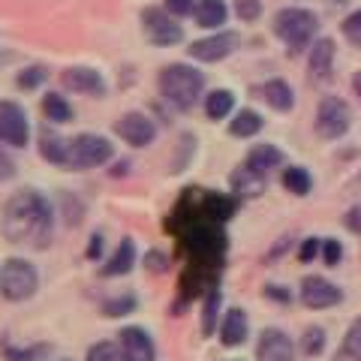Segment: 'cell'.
I'll return each mask as SVG.
<instances>
[{
  "mask_svg": "<svg viewBox=\"0 0 361 361\" xmlns=\"http://www.w3.org/2000/svg\"><path fill=\"white\" fill-rule=\"evenodd\" d=\"M0 229L9 244L30 247V250H45L54 235V208L37 190H18L4 205Z\"/></svg>",
  "mask_w": 361,
  "mask_h": 361,
  "instance_id": "obj_1",
  "label": "cell"
},
{
  "mask_svg": "<svg viewBox=\"0 0 361 361\" xmlns=\"http://www.w3.org/2000/svg\"><path fill=\"white\" fill-rule=\"evenodd\" d=\"M157 87H160V97L172 109L190 111L199 103V97L205 94V73H199L190 63H169L157 75Z\"/></svg>",
  "mask_w": 361,
  "mask_h": 361,
  "instance_id": "obj_2",
  "label": "cell"
},
{
  "mask_svg": "<svg viewBox=\"0 0 361 361\" xmlns=\"http://www.w3.org/2000/svg\"><path fill=\"white\" fill-rule=\"evenodd\" d=\"M274 37L286 45L292 54H301L304 49L319 39V16L307 6H283L280 13L274 16Z\"/></svg>",
  "mask_w": 361,
  "mask_h": 361,
  "instance_id": "obj_3",
  "label": "cell"
},
{
  "mask_svg": "<svg viewBox=\"0 0 361 361\" xmlns=\"http://www.w3.org/2000/svg\"><path fill=\"white\" fill-rule=\"evenodd\" d=\"M313 130L322 142H341L343 135L353 130V109L343 97H322L316 103V115H313Z\"/></svg>",
  "mask_w": 361,
  "mask_h": 361,
  "instance_id": "obj_4",
  "label": "cell"
},
{
  "mask_svg": "<svg viewBox=\"0 0 361 361\" xmlns=\"http://www.w3.org/2000/svg\"><path fill=\"white\" fill-rule=\"evenodd\" d=\"M39 289V274L37 268H33V262H27V259L21 256H9L4 265H0V295H4L6 301H27L33 298V292Z\"/></svg>",
  "mask_w": 361,
  "mask_h": 361,
  "instance_id": "obj_5",
  "label": "cell"
},
{
  "mask_svg": "<svg viewBox=\"0 0 361 361\" xmlns=\"http://www.w3.org/2000/svg\"><path fill=\"white\" fill-rule=\"evenodd\" d=\"M115 157V145L106 135L82 133L70 139V157H66V169H97Z\"/></svg>",
  "mask_w": 361,
  "mask_h": 361,
  "instance_id": "obj_6",
  "label": "cell"
},
{
  "mask_svg": "<svg viewBox=\"0 0 361 361\" xmlns=\"http://www.w3.org/2000/svg\"><path fill=\"white\" fill-rule=\"evenodd\" d=\"M298 301L307 310H331L343 304V289L322 274H307L298 286Z\"/></svg>",
  "mask_w": 361,
  "mask_h": 361,
  "instance_id": "obj_7",
  "label": "cell"
},
{
  "mask_svg": "<svg viewBox=\"0 0 361 361\" xmlns=\"http://www.w3.org/2000/svg\"><path fill=\"white\" fill-rule=\"evenodd\" d=\"M142 27L148 33V39L154 45H160V49H169V45H178L184 39V27L178 25L169 9H160V6L142 9Z\"/></svg>",
  "mask_w": 361,
  "mask_h": 361,
  "instance_id": "obj_8",
  "label": "cell"
},
{
  "mask_svg": "<svg viewBox=\"0 0 361 361\" xmlns=\"http://www.w3.org/2000/svg\"><path fill=\"white\" fill-rule=\"evenodd\" d=\"M238 45H241V37L235 30H217V33H211V37H205V39L190 42L187 54L193 61H199V63H220V61L229 58V54H235Z\"/></svg>",
  "mask_w": 361,
  "mask_h": 361,
  "instance_id": "obj_9",
  "label": "cell"
},
{
  "mask_svg": "<svg viewBox=\"0 0 361 361\" xmlns=\"http://www.w3.org/2000/svg\"><path fill=\"white\" fill-rule=\"evenodd\" d=\"M0 142L9 148H27L30 142L27 111L13 99H0Z\"/></svg>",
  "mask_w": 361,
  "mask_h": 361,
  "instance_id": "obj_10",
  "label": "cell"
},
{
  "mask_svg": "<svg viewBox=\"0 0 361 361\" xmlns=\"http://www.w3.org/2000/svg\"><path fill=\"white\" fill-rule=\"evenodd\" d=\"M115 133L121 135V142L133 145V148H148L157 139V123L145 111H127L115 121Z\"/></svg>",
  "mask_w": 361,
  "mask_h": 361,
  "instance_id": "obj_11",
  "label": "cell"
},
{
  "mask_svg": "<svg viewBox=\"0 0 361 361\" xmlns=\"http://www.w3.org/2000/svg\"><path fill=\"white\" fill-rule=\"evenodd\" d=\"M298 346L283 329H262L256 341V361H295Z\"/></svg>",
  "mask_w": 361,
  "mask_h": 361,
  "instance_id": "obj_12",
  "label": "cell"
},
{
  "mask_svg": "<svg viewBox=\"0 0 361 361\" xmlns=\"http://www.w3.org/2000/svg\"><path fill=\"white\" fill-rule=\"evenodd\" d=\"M121 361H157V346L142 325H127L118 334Z\"/></svg>",
  "mask_w": 361,
  "mask_h": 361,
  "instance_id": "obj_13",
  "label": "cell"
},
{
  "mask_svg": "<svg viewBox=\"0 0 361 361\" xmlns=\"http://www.w3.org/2000/svg\"><path fill=\"white\" fill-rule=\"evenodd\" d=\"M220 343L226 349H238L247 343V337H250V316H247L244 307H229L223 310V319H220Z\"/></svg>",
  "mask_w": 361,
  "mask_h": 361,
  "instance_id": "obj_14",
  "label": "cell"
},
{
  "mask_svg": "<svg viewBox=\"0 0 361 361\" xmlns=\"http://www.w3.org/2000/svg\"><path fill=\"white\" fill-rule=\"evenodd\" d=\"M286 163V154L277 148V145L271 142H262V145H253L250 151H247V160H244V169L247 172H253L259 178H268L274 169H280Z\"/></svg>",
  "mask_w": 361,
  "mask_h": 361,
  "instance_id": "obj_15",
  "label": "cell"
},
{
  "mask_svg": "<svg viewBox=\"0 0 361 361\" xmlns=\"http://www.w3.org/2000/svg\"><path fill=\"white\" fill-rule=\"evenodd\" d=\"M63 87H70L73 94L103 97L106 94V78L99 70H90V66H70V70L63 73Z\"/></svg>",
  "mask_w": 361,
  "mask_h": 361,
  "instance_id": "obj_16",
  "label": "cell"
},
{
  "mask_svg": "<svg viewBox=\"0 0 361 361\" xmlns=\"http://www.w3.org/2000/svg\"><path fill=\"white\" fill-rule=\"evenodd\" d=\"M310 58H307V70L313 82H325L334 70V58H337V42L331 37H319L310 45Z\"/></svg>",
  "mask_w": 361,
  "mask_h": 361,
  "instance_id": "obj_17",
  "label": "cell"
},
{
  "mask_svg": "<svg viewBox=\"0 0 361 361\" xmlns=\"http://www.w3.org/2000/svg\"><path fill=\"white\" fill-rule=\"evenodd\" d=\"M262 99L274 111H280V115H286V111L295 109V90H292V85L286 78H268L262 85Z\"/></svg>",
  "mask_w": 361,
  "mask_h": 361,
  "instance_id": "obj_18",
  "label": "cell"
},
{
  "mask_svg": "<svg viewBox=\"0 0 361 361\" xmlns=\"http://www.w3.org/2000/svg\"><path fill=\"white\" fill-rule=\"evenodd\" d=\"M220 319H223V292H220V283H217L202 295V334L205 337L217 334Z\"/></svg>",
  "mask_w": 361,
  "mask_h": 361,
  "instance_id": "obj_19",
  "label": "cell"
},
{
  "mask_svg": "<svg viewBox=\"0 0 361 361\" xmlns=\"http://www.w3.org/2000/svg\"><path fill=\"white\" fill-rule=\"evenodd\" d=\"M135 259H139V250H135V241L133 238H123L118 244V250L109 256V262L103 265V277H121V274H130Z\"/></svg>",
  "mask_w": 361,
  "mask_h": 361,
  "instance_id": "obj_20",
  "label": "cell"
},
{
  "mask_svg": "<svg viewBox=\"0 0 361 361\" xmlns=\"http://www.w3.org/2000/svg\"><path fill=\"white\" fill-rule=\"evenodd\" d=\"M193 16H196V25L199 27L220 30L226 25V18H229V6H226V0H199Z\"/></svg>",
  "mask_w": 361,
  "mask_h": 361,
  "instance_id": "obj_21",
  "label": "cell"
},
{
  "mask_svg": "<svg viewBox=\"0 0 361 361\" xmlns=\"http://www.w3.org/2000/svg\"><path fill=\"white\" fill-rule=\"evenodd\" d=\"M262 127H265V118L256 109H238L229 121V135H235V139H253V135L262 133Z\"/></svg>",
  "mask_w": 361,
  "mask_h": 361,
  "instance_id": "obj_22",
  "label": "cell"
},
{
  "mask_svg": "<svg viewBox=\"0 0 361 361\" xmlns=\"http://www.w3.org/2000/svg\"><path fill=\"white\" fill-rule=\"evenodd\" d=\"M280 184H283L286 193L298 196V199L313 193V175L307 166H286L283 172H280Z\"/></svg>",
  "mask_w": 361,
  "mask_h": 361,
  "instance_id": "obj_23",
  "label": "cell"
},
{
  "mask_svg": "<svg viewBox=\"0 0 361 361\" xmlns=\"http://www.w3.org/2000/svg\"><path fill=\"white\" fill-rule=\"evenodd\" d=\"M39 154H42L45 163L66 166V157H70V139H61L58 133L42 130V135H39Z\"/></svg>",
  "mask_w": 361,
  "mask_h": 361,
  "instance_id": "obj_24",
  "label": "cell"
},
{
  "mask_svg": "<svg viewBox=\"0 0 361 361\" xmlns=\"http://www.w3.org/2000/svg\"><path fill=\"white\" fill-rule=\"evenodd\" d=\"M205 115H208V121H223V118L235 115V94L229 87H217L205 97Z\"/></svg>",
  "mask_w": 361,
  "mask_h": 361,
  "instance_id": "obj_25",
  "label": "cell"
},
{
  "mask_svg": "<svg viewBox=\"0 0 361 361\" xmlns=\"http://www.w3.org/2000/svg\"><path fill=\"white\" fill-rule=\"evenodd\" d=\"M334 361H361V313L349 322L343 341L334 353Z\"/></svg>",
  "mask_w": 361,
  "mask_h": 361,
  "instance_id": "obj_26",
  "label": "cell"
},
{
  "mask_svg": "<svg viewBox=\"0 0 361 361\" xmlns=\"http://www.w3.org/2000/svg\"><path fill=\"white\" fill-rule=\"evenodd\" d=\"M325 343H329V331L322 329V325H307V329L301 331V341H298V349L307 358H316L325 353Z\"/></svg>",
  "mask_w": 361,
  "mask_h": 361,
  "instance_id": "obj_27",
  "label": "cell"
},
{
  "mask_svg": "<svg viewBox=\"0 0 361 361\" xmlns=\"http://www.w3.org/2000/svg\"><path fill=\"white\" fill-rule=\"evenodd\" d=\"M265 190V178H259V175H253V172H247V169L241 166L238 172L232 175V193L235 196H259Z\"/></svg>",
  "mask_w": 361,
  "mask_h": 361,
  "instance_id": "obj_28",
  "label": "cell"
},
{
  "mask_svg": "<svg viewBox=\"0 0 361 361\" xmlns=\"http://www.w3.org/2000/svg\"><path fill=\"white\" fill-rule=\"evenodd\" d=\"M42 115L51 123H66V121H73V106L66 103V97H61V94H45L42 97Z\"/></svg>",
  "mask_w": 361,
  "mask_h": 361,
  "instance_id": "obj_29",
  "label": "cell"
},
{
  "mask_svg": "<svg viewBox=\"0 0 361 361\" xmlns=\"http://www.w3.org/2000/svg\"><path fill=\"white\" fill-rule=\"evenodd\" d=\"M135 307H139V298H135L133 292H123V295L103 301V316H109V319H121V316L135 313Z\"/></svg>",
  "mask_w": 361,
  "mask_h": 361,
  "instance_id": "obj_30",
  "label": "cell"
},
{
  "mask_svg": "<svg viewBox=\"0 0 361 361\" xmlns=\"http://www.w3.org/2000/svg\"><path fill=\"white\" fill-rule=\"evenodd\" d=\"M51 353L49 343H37V346H4L6 361H42Z\"/></svg>",
  "mask_w": 361,
  "mask_h": 361,
  "instance_id": "obj_31",
  "label": "cell"
},
{
  "mask_svg": "<svg viewBox=\"0 0 361 361\" xmlns=\"http://www.w3.org/2000/svg\"><path fill=\"white\" fill-rule=\"evenodd\" d=\"M45 78H49V70H45V66H27V70H21L16 75V85L21 90H37L39 85H45Z\"/></svg>",
  "mask_w": 361,
  "mask_h": 361,
  "instance_id": "obj_32",
  "label": "cell"
},
{
  "mask_svg": "<svg viewBox=\"0 0 361 361\" xmlns=\"http://www.w3.org/2000/svg\"><path fill=\"white\" fill-rule=\"evenodd\" d=\"M85 361H121V346L111 341H99L94 346H87Z\"/></svg>",
  "mask_w": 361,
  "mask_h": 361,
  "instance_id": "obj_33",
  "label": "cell"
},
{
  "mask_svg": "<svg viewBox=\"0 0 361 361\" xmlns=\"http://www.w3.org/2000/svg\"><path fill=\"white\" fill-rule=\"evenodd\" d=\"M341 33H343V39H346L349 45L361 49V6L355 9V13H349V16L341 21Z\"/></svg>",
  "mask_w": 361,
  "mask_h": 361,
  "instance_id": "obj_34",
  "label": "cell"
},
{
  "mask_svg": "<svg viewBox=\"0 0 361 361\" xmlns=\"http://www.w3.org/2000/svg\"><path fill=\"white\" fill-rule=\"evenodd\" d=\"M319 259L329 268H337L343 262V244H341V238H322V253H319Z\"/></svg>",
  "mask_w": 361,
  "mask_h": 361,
  "instance_id": "obj_35",
  "label": "cell"
},
{
  "mask_svg": "<svg viewBox=\"0 0 361 361\" xmlns=\"http://www.w3.org/2000/svg\"><path fill=\"white\" fill-rule=\"evenodd\" d=\"M235 16H238L241 21H259V16H262V0H235Z\"/></svg>",
  "mask_w": 361,
  "mask_h": 361,
  "instance_id": "obj_36",
  "label": "cell"
},
{
  "mask_svg": "<svg viewBox=\"0 0 361 361\" xmlns=\"http://www.w3.org/2000/svg\"><path fill=\"white\" fill-rule=\"evenodd\" d=\"M322 253V238H316V235H307L301 244H298V262H313V259H319Z\"/></svg>",
  "mask_w": 361,
  "mask_h": 361,
  "instance_id": "obj_37",
  "label": "cell"
},
{
  "mask_svg": "<svg viewBox=\"0 0 361 361\" xmlns=\"http://www.w3.org/2000/svg\"><path fill=\"white\" fill-rule=\"evenodd\" d=\"M262 295L268 301H274V304H292V298H295V295H292V289L283 286V283H265Z\"/></svg>",
  "mask_w": 361,
  "mask_h": 361,
  "instance_id": "obj_38",
  "label": "cell"
},
{
  "mask_svg": "<svg viewBox=\"0 0 361 361\" xmlns=\"http://www.w3.org/2000/svg\"><path fill=\"white\" fill-rule=\"evenodd\" d=\"M196 4H199V0H166V9L175 18H184V16H193L196 13Z\"/></svg>",
  "mask_w": 361,
  "mask_h": 361,
  "instance_id": "obj_39",
  "label": "cell"
},
{
  "mask_svg": "<svg viewBox=\"0 0 361 361\" xmlns=\"http://www.w3.org/2000/svg\"><path fill=\"white\" fill-rule=\"evenodd\" d=\"M343 226H346V229L353 232V235H358V238H361V202L343 214Z\"/></svg>",
  "mask_w": 361,
  "mask_h": 361,
  "instance_id": "obj_40",
  "label": "cell"
},
{
  "mask_svg": "<svg viewBox=\"0 0 361 361\" xmlns=\"http://www.w3.org/2000/svg\"><path fill=\"white\" fill-rule=\"evenodd\" d=\"M145 265H148L154 274H163V271L169 268V256L160 253V250H151V253H145Z\"/></svg>",
  "mask_w": 361,
  "mask_h": 361,
  "instance_id": "obj_41",
  "label": "cell"
},
{
  "mask_svg": "<svg viewBox=\"0 0 361 361\" xmlns=\"http://www.w3.org/2000/svg\"><path fill=\"white\" fill-rule=\"evenodd\" d=\"M16 172H18L16 163L9 160V157H6L4 151H0V180H13V178H16Z\"/></svg>",
  "mask_w": 361,
  "mask_h": 361,
  "instance_id": "obj_42",
  "label": "cell"
},
{
  "mask_svg": "<svg viewBox=\"0 0 361 361\" xmlns=\"http://www.w3.org/2000/svg\"><path fill=\"white\" fill-rule=\"evenodd\" d=\"M103 256V235H94L87 244V259H99Z\"/></svg>",
  "mask_w": 361,
  "mask_h": 361,
  "instance_id": "obj_43",
  "label": "cell"
},
{
  "mask_svg": "<svg viewBox=\"0 0 361 361\" xmlns=\"http://www.w3.org/2000/svg\"><path fill=\"white\" fill-rule=\"evenodd\" d=\"M127 172H130V163H127V160L115 163V169H111V175H115V178H118V175H127Z\"/></svg>",
  "mask_w": 361,
  "mask_h": 361,
  "instance_id": "obj_44",
  "label": "cell"
},
{
  "mask_svg": "<svg viewBox=\"0 0 361 361\" xmlns=\"http://www.w3.org/2000/svg\"><path fill=\"white\" fill-rule=\"evenodd\" d=\"M353 90H355V97L361 99V70H358V73L353 75Z\"/></svg>",
  "mask_w": 361,
  "mask_h": 361,
  "instance_id": "obj_45",
  "label": "cell"
},
{
  "mask_svg": "<svg viewBox=\"0 0 361 361\" xmlns=\"http://www.w3.org/2000/svg\"><path fill=\"white\" fill-rule=\"evenodd\" d=\"M358 184H361V169H358Z\"/></svg>",
  "mask_w": 361,
  "mask_h": 361,
  "instance_id": "obj_46",
  "label": "cell"
},
{
  "mask_svg": "<svg viewBox=\"0 0 361 361\" xmlns=\"http://www.w3.org/2000/svg\"><path fill=\"white\" fill-rule=\"evenodd\" d=\"M229 361H241V358H229Z\"/></svg>",
  "mask_w": 361,
  "mask_h": 361,
  "instance_id": "obj_47",
  "label": "cell"
}]
</instances>
